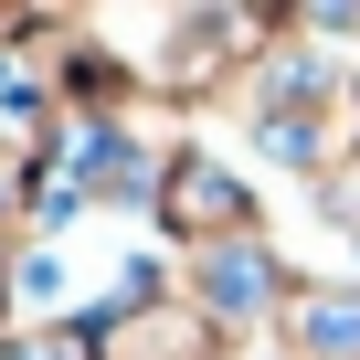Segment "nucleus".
Returning <instances> with one entry per match:
<instances>
[]
</instances>
